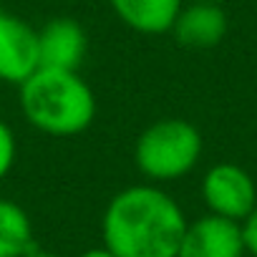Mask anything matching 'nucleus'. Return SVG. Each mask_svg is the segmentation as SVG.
I'll list each match as a JSON object with an SVG mask.
<instances>
[{"instance_id":"nucleus-1","label":"nucleus","mask_w":257,"mask_h":257,"mask_svg":"<svg viewBox=\"0 0 257 257\" xmlns=\"http://www.w3.org/2000/svg\"><path fill=\"white\" fill-rule=\"evenodd\" d=\"M184 229V209L157 184L116 192L101 219L103 247L116 257H177Z\"/></svg>"},{"instance_id":"nucleus-2","label":"nucleus","mask_w":257,"mask_h":257,"mask_svg":"<svg viewBox=\"0 0 257 257\" xmlns=\"http://www.w3.org/2000/svg\"><path fill=\"white\" fill-rule=\"evenodd\" d=\"M18 88L26 121L48 137H78L96 118V93L78 71L38 68Z\"/></svg>"},{"instance_id":"nucleus-3","label":"nucleus","mask_w":257,"mask_h":257,"mask_svg":"<svg viewBox=\"0 0 257 257\" xmlns=\"http://www.w3.org/2000/svg\"><path fill=\"white\" fill-rule=\"evenodd\" d=\"M204 152L202 132L187 118H159L137 137L134 164L152 182H174L194 172Z\"/></svg>"},{"instance_id":"nucleus-4","label":"nucleus","mask_w":257,"mask_h":257,"mask_svg":"<svg viewBox=\"0 0 257 257\" xmlns=\"http://www.w3.org/2000/svg\"><path fill=\"white\" fill-rule=\"evenodd\" d=\"M202 199L209 214L242 224L257 204V187L247 169L234 162H219L202 177Z\"/></svg>"},{"instance_id":"nucleus-5","label":"nucleus","mask_w":257,"mask_h":257,"mask_svg":"<svg viewBox=\"0 0 257 257\" xmlns=\"http://www.w3.org/2000/svg\"><path fill=\"white\" fill-rule=\"evenodd\" d=\"M41 68L38 31L18 16L0 13V81L21 86Z\"/></svg>"},{"instance_id":"nucleus-6","label":"nucleus","mask_w":257,"mask_h":257,"mask_svg":"<svg viewBox=\"0 0 257 257\" xmlns=\"http://www.w3.org/2000/svg\"><path fill=\"white\" fill-rule=\"evenodd\" d=\"M244 234L242 224L217 217V214H204L194 222H187L182 244L177 257H244Z\"/></svg>"},{"instance_id":"nucleus-7","label":"nucleus","mask_w":257,"mask_h":257,"mask_svg":"<svg viewBox=\"0 0 257 257\" xmlns=\"http://www.w3.org/2000/svg\"><path fill=\"white\" fill-rule=\"evenodd\" d=\"M229 31L227 13L219 3H207V0H194L184 6L172 26V36L177 46L192 48V51H209L217 48Z\"/></svg>"},{"instance_id":"nucleus-8","label":"nucleus","mask_w":257,"mask_h":257,"mask_svg":"<svg viewBox=\"0 0 257 257\" xmlns=\"http://www.w3.org/2000/svg\"><path fill=\"white\" fill-rule=\"evenodd\" d=\"M38 51L41 68L78 71L88 53V36L73 18H51L43 28H38Z\"/></svg>"},{"instance_id":"nucleus-9","label":"nucleus","mask_w":257,"mask_h":257,"mask_svg":"<svg viewBox=\"0 0 257 257\" xmlns=\"http://www.w3.org/2000/svg\"><path fill=\"white\" fill-rule=\"evenodd\" d=\"M113 16L137 33L162 36L169 33L184 0H108Z\"/></svg>"},{"instance_id":"nucleus-10","label":"nucleus","mask_w":257,"mask_h":257,"mask_svg":"<svg viewBox=\"0 0 257 257\" xmlns=\"http://www.w3.org/2000/svg\"><path fill=\"white\" fill-rule=\"evenodd\" d=\"M33 247L36 237L28 212L18 202L0 197V257H26Z\"/></svg>"},{"instance_id":"nucleus-11","label":"nucleus","mask_w":257,"mask_h":257,"mask_svg":"<svg viewBox=\"0 0 257 257\" xmlns=\"http://www.w3.org/2000/svg\"><path fill=\"white\" fill-rule=\"evenodd\" d=\"M16 157H18L16 134H13V128L6 121H0V182L11 174V169L16 164Z\"/></svg>"},{"instance_id":"nucleus-12","label":"nucleus","mask_w":257,"mask_h":257,"mask_svg":"<svg viewBox=\"0 0 257 257\" xmlns=\"http://www.w3.org/2000/svg\"><path fill=\"white\" fill-rule=\"evenodd\" d=\"M242 234H244L247 254L257 257V204H254V209L249 212V217L242 222Z\"/></svg>"},{"instance_id":"nucleus-13","label":"nucleus","mask_w":257,"mask_h":257,"mask_svg":"<svg viewBox=\"0 0 257 257\" xmlns=\"http://www.w3.org/2000/svg\"><path fill=\"white\" fill-rule=\"evenodd\" d=\"M78 257H116V254L111 249H106V247H91V249L81 252Z\"/></svg>"},{"instance_id":"nucleus-14","label":"nucleus","mask_w":257,"mask_h":257,"mask_svg":"<svg viewBox=\"0 0 257 257\" xmlns=\"http://www.w3.org/2000/svg\"><path fill=\"white\" fill-rule=\"evenodd\" d=\"M26 257H58L56 252H48V249H41V247H33Z\"/></svg>"},{"instance_id":"nucleus-15","label":"nucleus","mask_w":257,"mask_h":257,"mask_svg":"<svg viewBox=\"0 0 257 257\" xmlns=\"http://www.w3.org/2000/svg\"><path fill=\"white\" fill-rule=\"evenodd\" d=\"M207 3H219V6H222V3H224V0H207Z\"/></svg>"},{"instance_id":"nucleus-16","label":"nucleus","mask_w":257,"mask_h":257,"mask_svg":"<svg viewBox=\"0 0 257 257\" xmlns=\"http://www.w3.org/2000/svg\"><path fill=\"white\" fill-rule=\"evenodd\" d=\"M0 13H3V8H0Z\"/></svg>"}]
</instances>
